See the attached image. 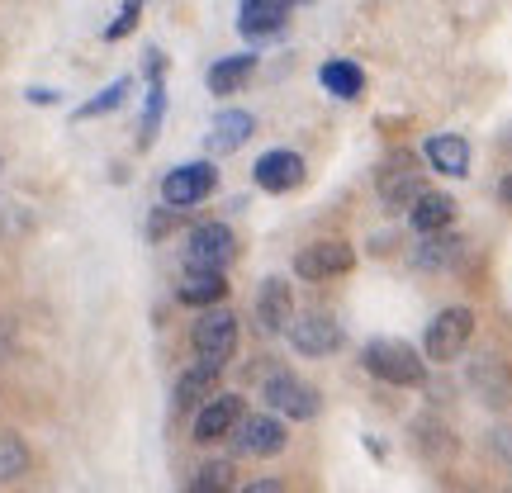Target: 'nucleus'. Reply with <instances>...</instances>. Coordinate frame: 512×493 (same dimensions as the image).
I'll return each instance as SVG.
<instances>
[{"label": "nucleus", "instance_id": "nucleus-1", "mask_svg": "<svg viewBox=\"0 0 512 493\" xmlns=\"http://www.w3.org/2000/svg\"><path fill=\"white\" fill-rule=\"evenodd\" d=\"M361 361H366V370L375 380L399 384V389H418V384L427 380V361H422L408 342H394V337L366 342V356H361Z\"/></svg>", "mask_w": 512, "mask_h": 493}, {"label": "nucleus", "instance_id": "nucleus-2", "mask_svg": "<svg viewBox=\"0 0 512 493\" xmlns=\"http://www.w3.org/2000/svg\"><path fill=\"white\" fill-rule=\"evenodd\" d=\"M190 347L200 356L204 366H228L233 361V351H238V313L214 304V309H204L195 318V328H190Z\"/></svg>", "mask_w": 512, "mask_h": 493}, {"label": "nucleus", "instance_id": "nucleus-3", "mask_svg": "<svg viewBox=\"0 0 512 493\" xmlns=\"http://www.w3.org/2000/svg\"><path fill=\"white\" fill-rule=\"evenodd\" d=\"M470 337H475V309H465V304H451V309H441L432 323H427V337H422V356L427 361H456L460 351L470 347Z\"/></svg>", "mask_w": 512, "mask_h": 493}, {"label": "nucleus", "instance_id": "nucleus-4", "mask_svg": "<svg viewBox=\"0 0 512 493\" xmlns=\"http://www.w3.org/2000/svg\"><path fill=\"white\" fill-rule=\"evenodd\" d=\"M261 399H266V408H271L275 418H290V422H309L323 408L318 389L304 375H294V370H275L271 380L261 384Z\"/></svg>", "mask_w": 512, "mask_h": 493}, {"label": "nucleus", "instance_id": "nucleus-5", "mask_svg": "<svg viewBox=\"0 0 512 493\" xmlns=\"http://www.w3.org/2000/svg\"><path fill=\"white\" fill-rule=\"evenodd\" d=\"M238 256V238L228 223H200L185 238V271H223Z\"/></svg>", "mask_w": 512, "mask_h": 493}, {"label": "nucleus", "instance_id": "nucleus-6", "mask_svg": "<svg viewBox=\"0 0 512 493\" xmlns=\"http://www.w3.org/2000/svg\"><path fill=\"white\" fill-rule=\"evenodd\" d=\"M285 441H290V427L275 418V413H242L238 427H233V451H238V456H252V460L280 456Z\"/></svg>", "mask_w": 512, "mask_h": 493}, {"label": "nucleus", "instance_id": "nucleus-7", "mask_svg": "<svg viewBox=\"0 0 512 493\" xmlns=\"http://www.w3.org/2000/svg\"><path fill=\"white\" fill-rule=\"evenodd\" d=\"M214 185H219L214 162H185V166H176V171H166L162 200L171 204V209H190V204L209 200V195H214Z\"/></svg>", "mask_w": 512, "mask_h": 493}, {"label": "nucleus", "instance_id": "nucleus-8", "mask_svg": "<svg viewBox=\"0 0 512 493\" xmlns=\"http://www.w3.org/2000/svg\"><path fill=\"white\" fill-rule=\"evenodd\" d=\"M470 389H475V399L484 403V408H512V361H503V356H479V361H470Z\"/></svg>", "mask_w": 512, "mask_h": 493}, {"label": "nucleus", "instance_id": "nucleus-9", "mask_svg": "<svg viewBox=\"0 0 512 493\" xmlns=\"http://www.w3.org/2000/svg\"><path fill=\"white\" fill-rule=\"evenodd\" d=\"M285 332H290V347L299 356H328L342 347V328L328 313H294V323Z\"/></svg>", "mask_w": 512, "mask_h": 493}, {"label": "nucleus", "instance_id": "nucleus-10", "mask_svg": "<svg viewBox=\"0 0 512 493\" xmlns=\"http://www.w3.org/2000/svg\"><path fill=\"white\" fill-rule=\"evenodd\" d=\"M375 185H380V200L384 209H413V204L427 195L422 190V171H413V162L408 157H394V162L380 166V176H375Z\"/></svg>", "mask_w": 512, "mask_h": 493}, {"label": "nucleus", "instance_id": "nucleus-11", "mask_svg": "<svg viewBox=\"0 0 512 493\" xmlns=\"http://www.w3.org/2000/svg\"><path fill=\"white\" fill-rule=\"evenodd\" d=\"M356 266V252L347 242H309L304 252L294 256V275L299 280H332V275H347Z\"/></svg>", "mask_w": 512, "mask_h": 493}, {"label": "nucleus", "instance_id": "nucleus-12", "mask_svg": "<svg viewBox=\"0 0 512 493\" xmlns=\"http://www.w3.org/2000/svg\"><path fill=\"white\" fill-rule=\"evenodd\" d=\"M290 323H294V290H290V280L271 275L256 290V328L266 332V337H280Z\"/></svg>", "mask_w": 512, "mask_h": 493}, {"label": "nucleus", "instance_id": "nucleus-13", "mask_svg": "<svg viewBox=\"0 0 512 493\" xmlns=\"http://www.w3.org/2000/svg\"><path fill=\"white\" fill-rule=\"evenodd\" d=\"M238 418H242V399L219 389V394H214L209 403H200V413H195V441H200V446H209V441L233 437Z\"/></svg>", "mask_w": 512, "mask_h": 493}, {"label": "nucleus", "instance_id": "nucleus-14", "mask_svg": "<svg viewBox=\"0 0 512 493\" xmlns=\"http://www.w3.org/2000/svg\"><path fill=\"white\" fill-rule=\"evenodd\" d=\"M256 185L271 190V195H285L294 185H304V157L290 152V147H275L266 157H256Z\"/></svg>", "mask_w": 512, "mask_h": 493}, {"label": "nucleus", "instance_id": "nucleus-15", "mask_svg": "<svg viewBox=\"0 0 512 493\" xmlns=\"http://www.w3.org/2000/svg\"><path fill=\"white\" fill-rule=\"evenodd\" d=\"M422 157H427L432 171H441V176H470V143H465L460 133H437V138H427Z\"/></svg>", "mask_w": 512, "mask_h": 493}, {"label": "nucleus", "instance_id": "nucleus-16", "mask_svg": "<svg viewBox=\"0 0 512 493\" xmlns=\"http://www.w3.org/2000/svg\"><path fill=\"white\" fill-rule=\"evenodd\" d=\"M294 0H242V15H238V29L247 38H266L275 34L285 19H290Z\"/></svg>", "mask_w": 512, "mask_h": 493}, {"label": "nucleus", "instance_id": "nucleus-17", "mask_svg": "<svg viewBox=\"0 0 512 493\" xmlns=\"http://www.w3.org/2000/svg\"><path fill=\"white\" fill-rule=\"evenodd\" d=\"M256 119L247 110H223L214 114V128H209V152L214 157H228V152H238L247 138H252Z\"/></svg>", "mask_w": 512, "mask_h": 493}, {"label": "nucleus", "instance_id": "nucleus-18", "mask_svg": "<svg viewBox=\"0 0 512 493\" xmlns=\"http://www.w3.org/2000/svg\"><path fill=\"white\" fill-rule=\"evenodd\" d=\"M219 375L223 370L219 366H190L176 380V413H190V408H200V403H209L214 394H219Z\"/></svg>", "mask_w": 512, "mask_h": 493}, {"label": "nucleus", "instance_id": "nucleus-19", "mask_svg": "<svg viewBox=\"0 0 512 493\" xmlns=\"http://www.w3.org/2000/svg\"><path fill=\"white\" fill-rule=\"evenodd\" d=\"M413 446H418V451L432 460V465H441V460H451L460 451L456 432H451V427H446L441 418H432V413L413 422Z\"/></svg>", "mask_w": 512, "mask_h": 493}, {"label": "nucleus", "instance_id": "nucleus-20", "mask_svg": "<svg viewBox=\"0 0 512 493\" xmlns=\"http://www.w3.org/2000/svg\"><path fill=\"white\" fill-rule=\"evenodd\" d=\"M408 223L418 228L422 238H432V233H446L451 223H456V200L451 195H437V190H427L413 209H408Z\"/></svg>", "mask_w": 512, "mask_h": 493}, {"label": "nucleus", "instance_id": "nucleus-21", "mask_svg": "<svg viewBox=\"0 0 512 493\" xmlns=\"http://www.w3.org/2000/svg\"><path fill=\"white\" fill-rule=\"evenodd\" d=\"M256 72V57L252 53H233V57H219L209 67V91L214 95H238Z\"/></svg>", "mask_w": 512, "mask_h": 493}, {"label": "nucleus", "instance_id": "nucleus-22", "mask_svg": "<svg viewBox=\"0 0 512 493\" xmlns=\"http://www.w3.org/2000/svg\"><path fill=\"white\" fill-rule=\"evenodd\" d=\"M318 81H323L328 95H337V100H356V95L366 91V72H361L351 57H332V62H323V67H318Z\"/></svg>", "mask_w": 512, "mask_h": 493}, {"label": "nucleus", "instance_id": "nucleus-23", "mask_svg": "<svg viewBox=\"0 0 512 493\" xmlns=\"http://www.w3.org/2000/svg\"><path fill=\"white\" fill-rule=\"evenodd\" d=\"M228 299V280H223V271H190L181 285V304H190V309H214V304H223Z\"/></svg>", "mask_w": 512, "mask_h": 493}, {"label": "nucleus", "instance_id": "nucleus-24", "mask_svg": "<svg viewBox=\"0 0 512 493\" xmlns=\"http://www.w3.org/2000/svg\"><path fill=\"white\" fill-rule=\"evenodd\" d=\"M460 247H465V242H460L456 233H432V238L418 247V266H427V271H451L460 261Z\"/></svg>", "mask_w": 512, "mask_h": 493}, {"label": "nucleus", "instance_id": "nucleus-25", "mask_svg": "<svg viewBox=\"0 0 512 493\" xmlns=\"http://www.w3.org/2000/svg\"><path fill=\"white\" fill-rule=\"evenodd\" d=\"M29 446L15 432H0V484H15V479L29 475Z\"/></svg>", "mask_w": 512, "mask_h": 493}, {"label": "nucleus", "instance_id": "nucleus-26", "mask_svg": "<svg viewBox=\"0 0 512 493\" xmlns=\"http://www.w3.org/2000/svg\"><path fill=\"white\" fill-rule=\"evenodd\" d=\"M128 91H133V81H128V76H119V81H110V86H105V91L95 95V100H86V105H81V110H76L72 119L81 124V119H100V114L119 110V105L128 100Z\"/></svg>", "mask_w": 512, "mask_h": 493}, {"label": "nucleus", "instance_id": "nucleus-27", "mask_svg": "<svg viewBox=\"0 0 512 493\" xmlns=\"http://www.w3.org/2000/svg\"><path fill=\"white\" fill-rule=\"evenodd\" d=\"M233 460H214V465H204L200 475L190 479V489L185 493H233Z\"/></svg>", "mask_w": 512, "mask_h": 493}, {"label": "nucleus", "instance_id": "nucleus-28", "mask_svg": "<svg viewBox=\"0 0 512 493\" xmlns=\"http://www.w3.org/2000/svg\"><path fill=\"white\" fill-rule=\"evenodd\" d=\"M162 114H166V91H162V81H152L147 86V110H143V133H138V143H152L157 138V128H162Z\"/></svg>", "mask_w": 512, "mask_h": 493}, {"label": "nucleus", "instance_id": "nucleus-29", "mask_svg": "<svg viewBox=\"0 0 512 493\" xmlns=\"http://www.w3.org/2000/svg\"><path fill=\"white\" fill-rule=\"evenodd\" d=\"M143 5H147V0H124V10H119V19L105 29V38H110V43H119V38L133 34V29H138V15H143Z\"/></svg>", "mask_w": 512, "mask_h": 493}, {"label": "nucleus", "instance_id": "nucleus-30", "mask_svg": "<svg viewBox=\"0 0 512 493\" xmlns=\"http://www.w3.org/2000/svg\"><path fill=\"white\" fill-rule=\"evenodd\" d=\"M176 223H181V209H171V204H166V209H157V214H152V223H147V238H166Z\"/></svg>", "mask_w": 512, "mask_h": 493}, {"label": "nucleus", "instance_id": "nucleus-31", "mask_svg": "<svg viewBox=\"0 0 512 493\" xmlns=\"http://www.w3.org/2000/svg\"><path fill=\"white\" fill-rule=\"evenodd\" d=\"M489 446H494V456L512 470V427H494V432H489Z\"/></svg>", "mask_w": 512, "mask_h": 493}, {"label": "nucleus", "instance_id": "nucleus-32", "mask_svg": "<svg viewBox=\"0 0 512 493\" xmlns=\"http://www.w3.org/2000/svg\"><path fill=\"white\" fill-rule=\"evenodd\" d=\"M10 347H15V328H10V323L0 318V361L10 356Z\"/></svg>", "mask_w": 512, "mask_h": 493}, {"label": "nucleus", "instance_id": "nucleus-33", "mask_svg": "<svg viewBox=\"0 0 512 493\" xmlns=\"http://www.w3.org/2000/svg\"><path fill=\"white\" fill-rule=\"evenodd\" d=\"M24 95H29L34 105H57V100H62L57 91H43V86H34V91H24Z\"/></svg>", "mask_w": 512, "mask_h": 493}, {"label": "nucleus", "instance_id": "nucleus-34", "mask_svg": "<svg viewBox=\"0 0 512 493\" xmlns=\"http://www.w3.org/2000/svg\"><path fill=\"white\" fill-rule=\"evenodd\" d=\"M498 200L512 209V176H503V185H498Z\"/></svg>", "mask_w": 512, "mask_h": 493}, {"label": "nucleus", "instance_id": "nucleus-35", "mask_svg": "<svg viewBox=\"0 0 512 493\" xmlns=\"http://www.w3.org/2000/svg\"><path fill=\"white\" fill-rule=\"evenodd\" d=\"M503 493H512V489H503Z\"/></svg>", "mask_w": 512, "mask_h": 493}]
</instances>
